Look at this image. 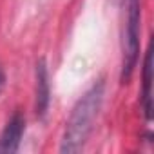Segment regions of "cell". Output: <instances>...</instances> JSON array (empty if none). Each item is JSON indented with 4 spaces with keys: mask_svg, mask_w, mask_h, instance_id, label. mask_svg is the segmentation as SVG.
<instances>
[{
    "mask_svg": "<svg viewBox=\"0 0 154 154\" xmlns=\"http://www.w3.org/2000/svg\"><path fill=\"white\" fill-rule=\"evenodd\" d=\"M127 2V17H125V27H123V42H122V71L120 80L122 84H127L134 72V67L138 63V53H140V20H141V9L140 0H125Z\"/></svg>",
    "mask_w": 154,
    "mask_h": 154,
    "instance_id": "7a4b0ae2",
    "label": "cell"
},
{
    "mask_svg": "<svg viewBox=\"0 0 154 154\" xmlns=\"http://www.w3.org/2000/svg\"><path fill=\"white\" fill-rule=\"evenodd\" d=\"M26 132V118L20 111L13 112V116L8 120L6 127L0 132V152L2 154H13L20 149L22 136Z\"/></svg>",
    "mask_w": 154,
    "mask_h": 154,
    "instance_id": "3957f363",
    "label": "cell"
},
{
    "mask_svg": "<svg viewBox=\"0 0 154 154\" xmlns=\"http://www.w3.org/2000/svg\"><path fill=\"white\" fill-rule=\"evenodd\" d=\"M141 105L147 122L152 116V51L149 49L143 62V93H141Z\"/></svg>",
    "mask_w": 154,
    "mask_h": 154,
    "instance_id": "5b68a950",
    "label": "cell"
},
{
    "mask_svg": "<svg viewBox=\"0 0 154 154\" xmlns=\"http://www.w3.org/2000/svg\"><path fill=\"white\" fill-rule=\"evenodd\" d=\"M103 96H105V82L98 80L76 102L65 123L60 152H78L84 149V145L89 140V134L93 132L94 120L102 109Z\"/></svg>",
    "mask_w": 154,
    "mask_h": 154,
    "instance_id": "6da1fadb",
    "label": "cell"
},
{
    "mask_svg": "<svg viewBox=\"0 0 154 154\" xmlns=\"http://www.w3.org/2000/svg\"><path fill=\"white\" fill-rule=\"evenodd\" d=\"M35 82H36V102H35V109H36V116L44 118L47 109H49V102H51V87H49V72H47V65L45 60H40L36 63L35 69Z\"/></svg>",
    "mask_w": 154,
    "mask_h": 154,
    "instance_id": "277c9868",
    "label": "cell"
},
{
    "mask_svg": "<svg viewBox=\"0 0 154 154\" xmlns=\"http://www.w3.org/2000/svg\"><path fill=\"white\" fill-rule=\"evenodd\" d=\"M4 84H6V76H4V71L0 69V93H2V89H4Z\"/></svg>",
    "mask_w": 154,
    "mask_h": 154,
    "instance_id": "8992f818",
    "label": "cell"
}]
</instances>
